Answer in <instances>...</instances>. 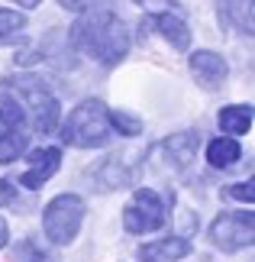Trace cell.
Instances as JSON below:
<instances>
[{
	"mask_svg": "<svg viewBox=\"0 0 255 262\" xmlns=\"http://www.w3.org/2000/svg\"><path fill=\"white\" fill-rule=\"evenodd\" d=\"M71 46L90 58H97L100 65H117L129 52V33L117 13L94 10L90 16H81L71 26Z\"/></svg>",
	"mask_w": 255,
	"mask_h": 262,
	"instance_id": "1",
	"label": "cell"
},
{
	"mask_svg": "<svg viewBox=\"0 0 255 262\" xmlns=\"http://www.w3.org/2000/svg\"><path fill=\"white\" fill-rule=\"evenodd\" d=\"M7 91L19 94V100L29 110V123L39 133H52L58 126V117H62V107H58V97L52 94L49 81H42L39 75H10L4 78Z\"/></svg>",
	"mask_w": 255,
	"mask_h": 262,
	"instance_id": "2",
	"label": "cell"
},
{
	"mask_svg": "<svg viewBox=\"0 0 255 262\" xmlns=\"http://www.w3.org/2000/svg\"><path fill=\"white\" fill-rule=\"evenodd\" d=\"M62 139L68 146H78V149H104L113 139V129H110V120H107V107L100 100H81L65 120Z\"/></svg>",
	"mask_w": 255,
	"mask_h": 262,
	"instance_id": "3",
	"label": "cell"
},
{
	"mask_svg": "<svg viewBox=\"0 0 255 262\" xmlns=\"http://www.w3.org/2000/svg\"><path fill=\"white\" fill-rule=\"evenodd\" d=\"M81 224H84V201L78 194H58L52 204L42 210V230L45 239L55 246H68L78 236Z\"/></svg>",
	"mask_w": 255,
	"mask_h": 262,
	"instance_id": "4",
	"label": "cell"
},
{
	"mask_svg": "<svg viewBox=\"0 0 255 262\" xmlns=\"http://www.w3.org/2000/svg\"><path fill=\"white\" fill-rule=\"evenodd\" d=\"M165 217H168V207L161 194H155L152 188H139L123 207V227L129 233H152V230L165 224Z\"/></svg>",
	"mask_w": 255,
	"mask_h": 262,
	"instance_id": "5",
	"label": "cell"
},
{
	"mask_svg": "<svg viewBox=\"0 0 255 262\" xmlns=\"http://www.w3.org/2000/svg\"><path fill=\"white\" fill-rule=\"evenodd\" d=\"M252 236H255V217L246 210L242 214H220L210 224V239L223 253H236V249L252 246Z\"/></svg>",
	"mask_w": 255,
	"mask_h": 262,
	"instance_id": "6",
	"label": "cell"
},
{
	"mask_svg": "<svg viewBox=\"0 0 255 262\" xmlns=\"http://www.w3.org/2000/svg\"><path fill=\"white\" fill-rule=\"evenodd\" d=\"M26 126H23V107L4 100L0 104V165L13 162L26 152Z\"/></svg>",
	"mask_w": 255,
	"mask_h": 262,
	"instance_id": "7",
	"label": "cell"
},
{
	"mask_svg": "<svg viewBox=\"0 0 255 262\" xmlns=\"http://www.w3.org/2000/svg\"><path fill=\"white\" fill-rule=\"evenodd\" d=\"M191 75L197 78V84L213 91V88H223V81H226V75H229V65L220 52L200 49V52L191 55Z\"/></svg>",
	"mask_w": 255,
	"mask_h": 262,
	"instance_id": "8",
	"label": "cell"
},
{
	"mask_svg": "<svg viewBox=\"0 0 255 262\" xmlns=\"http://www.w3.org/2000/svg\"><path fill=\"white\" fill-rule=\"evenodd\" d=\"M197 146H200V133L197 129H184V133H175L161 143V152H165V162L171 168H188L197 156Z\"/></svg>",
	"mask_w": 255,
	"mask_h": 262,
	"instance_id": "9",
	"label": "cell"
},
{
	"mask_svg": "<svg viewBox=\"0 0 255 262\" xmlns=\"http://www.w3.org/2000/svg\"><path fill=\"white\" fill-rule=\"evenodd\" d=\"M29 162H33V168H26V172L19 175V185L23 188H39L58 172V165H62V149H55V146L39 149V152H33Z\"/></svg>",
	"mask_w": 255,
	"mask_h": 262,
	"instance_id": "10",
	"label": "cell"
},
{
	"mask_svg": "<svg viewBox=\"0 0 255 262\" xmlns=\"http://www.w3.org/2000/svg\"><path fill=\"white\" fill-rule=\"evenodd\" d=\"M217 16L223 26L236 29L242 36H252V0H220L217 4Z\"/></svg>",
	"mask_w": 255,
	"mask_h": 262,
	"instance_id": "11",
	"label": "cell"
},
{
	"mask_svg": "<svg viewBox=\"0 0 255 262\" xmlns=\"http://www.w3.org/2000/svg\"><path fill=\"white\" fill-rule=\"evenodd\" d=\"M191 253V243L181 236H168V239H155V243H146L139 249L142 262H178Z\"/></svg>",
	"mask_w": 255,
	"mask_h": 262,
	"instance_id": "12",
	"label": "cell"
},
{
	"mask_svg": "<svg viewBox=\"0 0 255 262\" xmlns=\"http://www.w3.org/2000/svg\"><path fill=\"white\" fill-rule=\"evenodd\" d=\"M152 23H155L158 33L165 36L175 49H181V52H184V49L191 46V29H188V23H184L181 16H175V13H158L155 19H152Z\"/></svg>",
	"mask_w": 255,
	"mask_h": 262,
	"instance_id": "13",
	"label": "cell"
},
{
	"mask_svg": "<svg viewBox=\"0 0 255 262\" xmlns=\"http://www.w3.org/2000/svg\"><path fill=\"white\" fill-rule=\"evenodd\" d=\"M220 129L226 136H242L252 129V107H242V104H229L220 110Z\"/></svg>",
	"mask_w": 255,
	"mask_h": 262,
	"instance_id": "14",
	"label": "cell"
},
{
	"mask_svg": "<svg viewBox=\"0 0 255 262\" xmlns=\"http://www.w3.org/2000/svg\"><path fill=\"white\" fill-rule=\"evenodd\" d=\"M239 156H242V149H239V143H236L233 136H217V139L207 146V162H210L213 168H229V165H236Z\"/></svg>",
	"mask_w": 255,
	"mask_h": 262,
	"instance_id": "15",
	"label": "cell"
},
{
	"mask_svg": "<svg viewBox=\"0 0 255 262\" xmlns=\"http://www.w3.org/2000/svg\"><path fill=\"white\" fill-rule=\"evenodd\" d=\"M132 181V172L126 168L123 159H107L104 165H100V172H97V185L100 188H126Z\"/></svg>",
	"mask_w": 255,
	"mask_h": 262,
	"instance_id": "16",
	"label": "cell"
},
{
	"mask_svg": "<svg viewBox=\"0 0 255 262\" xmlns=\"http://www.w3.org/2000/svg\"><path fill=\"white\" fill-rule=\"evenodd\" d=\"M23 26H26V16H23V13H13V10H0V46H10Z\"/></svg>",
	"mask_w": 255,
	"mask_h": 262,
	"instance_id": "17",
	"label": "cell"
},
{
	"mask_svg": "<svg viewBox=\"0 0 255 262\" xmlns=\"http://www.w3.org/2000/svg\"><path fill=\"white\" fill-rule=\"evenodd\" d=\"M107 120H110V129H117L120 136H139L142 133V120L123 114V110H107Z\"/></svg>",
	"mask_w": 255,
	"mask_h": 262,
	"instance_id": "18",
	"label": "cell"
},
{
	"mask_svg": "<svg viewBox=\"0 0 255 262\" xmlns=\"http://www.w3.org/2000/svg\"><path fill=\"white\" fill-rule=\"evenodd\" d=\"M13 262H52L45 249H39V243L33 239H19L13 246Z\"/></svg>",
	"mask_w": 255,
	"mask_h": 262,
	"instance_id": "19",
	"label": "cell"
},
{
	"mask_svg": "<svg viewBox=\"0 0 255 262\" xmlns=\"http://www.w3.org/2000/svg\"><path fill=\"white\" fill-rule=\"evenodd\" d=\"M255 181L249 178V181H239V185H229L226 188V198H233V201H246V204H252L255 201Z\"/></svg>",
	"mask_w": 255,
	"mask_h": 262,
	"instance_id": "20",
	"label": "cell"
},
{
	"mask_svg": "<svg viewBox=\"0 0 255 262\" xmlns=\"http://www.w3.org/2000/svg\"><path fill=\"white\" fill-rule=\"evenodd\" d=\"M136 4H142L149 13H155V16L158 13H175V7H178L175 0H136Z\"/></svg>",
	"mask_w": 255,
	"mask_h": 262,
	"instance_id": "21",
	"label": "cell"
},
{
	"mask_svg": "<svg viewBox=\"0 0 255 262\" xmlns=\"http://www.w3.org/2000/svg\"><path fill=\"white\" fill-rule=\"evenodd\" d=\"M65 10H94V7H104V4H110V0H58Z\"/></svg>",
	"mask_w": 255,
	"mask_h": 262,
	"instance_id": "22",
	"label": "cell"
},
{
	"mask_svg": "<svg viewBox=\"0 0 255 262\" xmlns=\"http://www.w3.org/2000/svg\"><path fill=\"white\" fill-rule=\"evenodd\" d=\"M13 198H16L13 185H10V181H4V178H0V207H4V204H10V201H13Z\"/></svg>",
	"mask_w": 255,
	"mask_h": 262,
	"instance_id": "23",
	"label": "cell"
},
{
	"mask_svg": "<svg viewBox=\"0 0 255 262\" xmlns=\"http://www.w3.org/2000/svg\"><path fill=\"white\" fill-rule=\"evenodd\" d=\"M7 239H10V233H7V220H4V217H0V249H4V246H7Z\"/></svg>",
	"mask_w": 255,
	"mask_h": 262,
	"instance_id": "24",
	"label": "cell"
},
{
	"mask_svg": "<svg viewBox=\"0 0 255 262\" xmlns=\"http://www.w3.org/2000/svg\"><path fill=\"white\" fill-rule=\"evenodd\" d=\"M16 7H39V0H13Z\"/></svg>",
	"mask_w": 255,
	"mask_h": 262,
	"instance_id": "25",
	"label": "cell"
}]
</instances>
